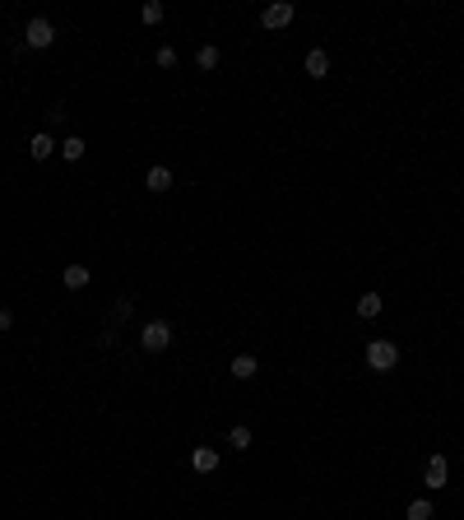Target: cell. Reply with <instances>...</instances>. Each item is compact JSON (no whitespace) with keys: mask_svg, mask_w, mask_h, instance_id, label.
<instances>
[{"mask_svg":"<svg viewBox=\"0 0 464 520\" xmlns=\"http://www.w3.org/2000/svg\"><path fill=\"white\" fill-rule=\"evenodd\" d=\"M395 363H400V349H395L390 339H371L367 344V367L371 372H390Z\"/></svg>","mask_w":464,"mask_h":520,"instance_id":"1","label":"cell"},{"mask_svg":"<svg viewBox=\"0 0 464 520\" xmlns=\"http://www.w3.org/2000/svg\"><path fill=\"white\" fill-rule=\"evenodd\" d=\"M24 42L33 51H46V46L56 42V28H51V19H28V28H24Z\"/></svg>","mask_w":464,"mask_h":520,"instance_id":"2","label":"cell"},{"mask_svg":"<svg viewBox=\"0 0 464 520\" xmlns=\"http://www.w3.org/2000/svg\"><path fill=\"white\" fill-rule=\"evenodd\" d=\"M139 344H144L149 353H163L172 344V325L168 321H149L144 330H139Z\"/></svg>","mask_w":464,"mask_h":520,"instance_id":"3","label":"cell"},{"mask_svg":"<svg viewBox=\"0 0 464 520\" xmlns=\"http://www.w3.org/2000/svg\"><path fill=\"white\" fill-rule=\"evenodd\" d=\"M260 24L265 28H288V24H293V5H288V0H274V5L260 15Z\"/></svg>","mask_w":464,"mask_h":520,"instance_id":"4","label":"cell"},{"mask_svg":"<svg viewBox=\"0 0 464 520\" xmlns=\"http://www.w3.org/2000/svg\"><path fill=\"white\" fill-rule=\"evenodd\" d=\"M190 465H195V474H214L218 469V451L214 446H195V451H190Z\"/></svg>","mask_w":464,"mask_h":520,"instance_id":"5","label":"cell"},{"mask_svg":"<svg viewBox=\"0 0 464 520\" xmlns=\"http://www.w3.org/2000/svg\"><path fill=\"white\" fill-rule=\"evenodd\" d=\"M427 488H446V478H450V465H446V456H432L427 460Z\"/></svg>","mask_w":464,"mask_h":520,"instance_id":"6","label":"cell"},{"mask_svg":"<svg viewBox=\"0 0 464 520\" xmlns=\"http://www.w3.org/2000/svg\"><path fill=\"white\" fill-rule=\"evenodd\" d=\"M307 75H311V79H325V75H330V51H321V46H316V51H307Z\"/></svg>","mask_w":464,"mask_h":520,"instance_id":"7","label":"cell"},{"mask_svg":"<svg viewBox=\"0 0 464 520\" xmlns=\"http://www.w3.org/2000/svg\"><path fill=\"white\" fill-rule=\"evenodd\" d=\"M56 149H61V144H56V139L46 135V130H42V135H33V144H28V153L37 158V163H46V158H51Z\"/></svg>","mask_w":464,"mask_h":520,"instance_id":"8","label":"cell"},{"mask_svg":"<svg viewBox=\"0 0 464 520\" xmlns=\"http://www.w3.org/2000/svg\"><path fill=\"white\" fill-rule=\"evenodd\" d=\"M144 186H149L154 196H163V191H172V172L168 168H149L144 172Z\"/></svg>","mask_w":464,"mask_h":520,"instance_id":"9","label":"cell"},{"mask_svg":"<svg viewBox=\"0 0 464 520\" xmlns=\"http://www.w3.org/2000/svg\"><path fill=\"white\" fill-rule=\"evenodd\" d=\"M357 316H362V321L381 316V293H362V297H357Z\"/></svg>","mask_w":464,"mask_h":520,"instance_id":"10","label":"cell"},{"mask_svg":"<svg viewBox=\"0 0 464 520\" xmlns=\"http://www.w3.org/2000/svg\"><path fill=\"white\" fill-rule=\"evenodd\" d=\"M232 376H237V381H251V376H256V358H251V353H237V358H232Z\"/></svg>","mask_w":464,"mask_h":520,"instance_id":"11","label":"cell"},{"mask_svg":"<svg viewBox=\"0 0 464 520\" xmlns=\"http://www.w3.org/2000/svg\"><path fill=\"white\" fill-rule=\"evenodd\" d=\"M65 288H89V265H65Z\"/></svg>","mask_w":464,"mask_h":520,"instance_id":"12","label":"cell"},{"mask_svg":"<svg viewBox=\"0 0 464 520\" xmlns=\"http://www.w3.org/2000/svg\"><path fill=\"white\" fill-rule=\"evenodd\" d=\"M404 516H409V520H432V502H427V497H413Z\"/></svg>","mask_w":464,"mask_h":520,"instance_id":"13","label":"cell"},{"mask_svg":"<svg viewBox=\"0 0 464 520\" xmlns=\"http://www.w3.org/2000/svg\"><path fill=\"white\" fill-rule=\"evenodd\" d=\"M61 158H65V163H79V158H84V139L70 135V139L61 144Z\"/></svg>","mask_w":464,"mask_h":520,"instance_id":"14","label":"cell"},{"mask_svg":"<svg viewBox=\"0 0 464 520\" xmlns=\"http://www.w3.org/2000/svg\"><path fill=\"white\" fill-rule=\"evenodd\" d=\"M163 15H168V10H163V0H149V5L139 10V19H144V24H163Z\"/></svg>","mask_w":464,"mask_h":520,"instance_id":"15","label":"cell"},{"mask_svg":"<svg viewBox=\"0 0 464 520\" xmlns=\"http://www.w3.org/2000/svg\"><path fill=\"white\" fill-rule=\"evenodd\" d=\"M195 65H200V70H214L218 65V46H200V51H195Z\"/></svg>","mask_w":464,"mask_h":520,"instance_id":"16","label":"cell"},{"mask_svg":"<svg viewBox=\"0 0 464 520\" xmlns=\"http://www.w3.org/2000/svg\"><path fill=\"white\" fill-rule=\"evenodd\" d=\"M228 442H232V451H247V446H251V428H242V423H237V428L228 432Z\"/></svg>","mask_w":464,"mask_h":520,"instance_id":"17","label":"cell"},{"mask_svg":"<svg viewBox=\"0 0 464 520\" xmlns=\"http://www.w3.org/2000/svg\"><path fill=\"white\" fill-rule=\"evenodd\" d=\"M158 65L172 70V65H177V51H172V46H158Z\"/></svg>","mask_w":464,"mask_h":520,"instance_id":"18","label":"cell"},{"mask_svg":"<svg viewBox=\"0 0 464 520\" xmlns=\"http://www.w3.org/2000/svg\"><path fill=\"white\" fill-rule=\"evenodd\" d=\"M10 325H15V316H10V311H0V330H10Z\"/></svg>","mask_w":464,"mask_h":520,"instance_id":"19","label":"cell"}]
</instances>
